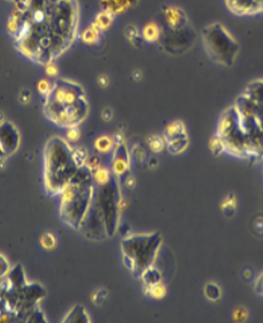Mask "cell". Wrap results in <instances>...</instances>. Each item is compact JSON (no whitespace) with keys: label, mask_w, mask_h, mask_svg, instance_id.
Here are the masks:
<instances>
[{"label":"cell","mask_w":263,"mask_h":323,"mask_svg":"<svg viewBox=\"0 0 263 323\" xmlns=\"http://www.w3.org/2000/svg\"><path fill=\"white\" fill-rule=\"evenodd\" d=\"M88 110L90 106L83 88L72 81L61 80L46 96V115L59 127H77L85 120Z\"/></svg>","instance_id":"cell-1"},{"label":"cell","mask_w":263,"mask_h":323,"mask_svg":"<svg viewBox=\"0 0 263 323\" xmlns=\"http://www.w3.org/2000/svg\"><path fill=\"white\" fill-rule=\"evenodd\" d=\"M96 185L92 173L86 167L78 172L62 188L59 214L61 218L74 230H79L90 210L95 196Z\"/></svg>","instance_id":"cell-2"},{"label":"cell","mask_w":263,"mask_h":323,"mask_svg":"<svg viewBox=\"0 0 263 323\" xmlns=\"http://www.w3.org/2000/svg\"><path fill=\"white\" fill-rule=\"evenodd\" d=\"M44 162L46 186L50 193H61L62 188L79 169L74 162L73 149L70 147L68 140L61 136H53L47 141Z\"/></svg>","instance_id":"cell-3"},{"label":"cell","mask_w":263,"mask_h":323,"mask_svg":"<svg viewBox=\"0 0 263 323\" xmlns=\"http://www.w3.org/2000/svg\"><path fill=\"white\" fill-rule=\"evenodd\" d=\"M163 236L159 232L129 234L121 241L122 263L127 270L140 276L146 268L155 263L159 255Z\"/></svg>","instance_id":"cell-4"},{"label":"cell","mask_w":263,"mask_h":323,"mask_svg":"<svg viewBox=\"0 0 263 323\" xmlns=\"http://www.w3.org/2000/svg\"><path fill=\"white\" fill-rule=\"evenodd\" d=\"M202 39L208 56L222 66H233L239 53V44L229 30L219 23L205 27Z\"/></svg>","instance_id":"cell-5"},{"label":"cell","mask_w":263,"mask_h":323,"mask_svg":"<svg viewBox=\"0 0 263 323\" xmlns=\"http://www.w3.org/2000/svg\"><path fill=\"white\" fill-rule=\"evenodd\" d=\"M123 202L125 201L119 188V179L115 176L108 183L96 186L95 188L94 205L105 221L108 238H112L119 229L120 215L125 207Z\"/></svg>","instance_id":"cell-6"},{"label":"cell","mask_w":263,"mask_h":323,"mask_svg":"<svg viewBox=\"0 0 263 323\" xmlns=\"http://www.w3.org/2000/svg\"><path fill=\"white\" fill-rule=\"evenodd\" d=\"M21 134L10 121H3L0 124V148L5 156H10L19 148Z\"/></svg>","instance_id":"cell-7"},{"label":"cell","mask_w":263,"mask_h":323,"mask_svg":"<svg viewBox=\"0 0 263 323\" xmlns=\"http://www.w3.org/2000/svg\"><path fill=\"white\" fill-rule=\"evenodd\" d=\"M130 170V152L126 147V143L119 144L114 149V157H112L111 172L117 179L122 178Z\"/></svg>","instance_id":"cell-8"},{"label":"cell","mask_w":263,"mask_h":323,"mask_svg":"<svg viewBox=\"0 0 263 323\" xmlns=\"http://www.w3.org/2000/svg\"><path fill=\"white\" fill-rule=\"evenodd\" d=\"M224 3L229 12L239 17L255 15L263 12V6L260 0H224Z\"/></svg>","instance_id":"cell-9"},{"label":"cell","mask_w":263,"mask_h":323,"mask_svg":"<svg viewBox=\"0 0 263 323\" xmlns=\"http://www.w3.org/2000/svg\"><path fill=\"white\" fill-rule=\"evenodd\" d=\"M164 19L171 30H183L188 24L187 14L179 6H167V8H165Z\"/></svg>","instance_id":"cell-10"},{"label":"cell","mask_w":263,"mask_h":323,"mask_svg":"<svg viewBox=\"0 0 263 323\" xmlns=\"http://www.w3.org/2000/svg\"><path fill=\"white\" fill-rule=\"evenodd\" d=\"M138 3L139 0H99L101 8L103 10L112 13L115 17L127 12L129 9L134 8Z\"/></svg>","instance_id":"cell-11"},{"label":"cell","mask_w":263,"mask_h":323,"mask_svg":"<svg viewBox=\"0 0 263 323\" xmlns=\"http://www.w3.org/2000/svg\"><path fill=\"white\" fill-rule=\"evenodd\" d=\"M114 19H115V15L112 14V13L107 12V10H103L102 9V10L95 17L92 26H94L95 28H97L101 33L106 32V30L111 28L112 23H114Z\"/></svg>","instance_id":"cell-12"},{"label":"cell","mask_w":263,"mask_h":323,"mask_svg":"<svg viewBox=\"0 0 263 323\" xmlns=\"http://www.w3.org/2000/svg\"><path fill=\"white\" fill-rule=\"evenodd\" d=\"M62 322L88 323V322H91V318H90V316H88V313H87V311H86L85 307L81 306V304H77V306H74L73 308L68 312L67 316L62 320Z\"/></svg>","instance_id":"cell-13"},{"label":"cell","mask_w":263,"mask_h":323,"mask_svg":"<svg viewBox=\"0 0 263 323\" xmlns=\"http://www.w3.org/2000/svg\"><path fill=\"white\" fill-rule=\"evenodd\" d=\"M139 278L143 280L145 287H150V285H154L156 284V283L163 282V274H161V271L159 270L158 268L154 267V265L146 268V269L140 274Z\"/></svg>","instance_id":"cell-14"},{"label":"cell","mask_w":263,"mask_h":323,"mask_svg":"<svg viewBox=\"0 0 263 323\" xmlns=\"http://www.w3.org/2000/svg\"><path fill=\"white\" fill-rule=\"evenodd\" d=\"M141 37L147 43H154L158 42L161 37V29L160 27L155 23V22H150V23L145 24L143 28L141 29Z\"/></svg>","instance_id":"cell-15"},{"label":"cell","mask_w":263,"mask_h":323,"mask_svg":"<svg viewBox=\"0 0 263 323\" xmlns=\"http://www.w3.org/2000/svg\"><path fill=\"white\" fill-rule=\"evenodd\" d=\"M167 143V148L171 154H180L183 153L185 149L189 145V138H188V134L184 135L176 136V138L169 139V140H165Z\"/></svg>","instance_id":"cell-16"},{"label":"cell","mask_w":263,"mask_h":323,"mask_svg":"<svg viewBox=\"0 0 263 323\" xmlns=\"http://www.w3.org/2000/svg\"><path fill=\"white\" fill-rule=\"evenodd\" d=\"M187 134V128H185V124L181 120H174L171 123H169L165 127L164 130V139L165 140H169V139L176 138V136L184 135Z\"/></svg>","instance_id":"cell-17"},{"label":"cell","mask_w":263,"mask_h":323,"mask_svg":"<svg viewBox=\"0 0 263 323\" xmlns=\"http://www.w3.org/2000/svg\"><path fill=\"white\" fill-rule=\"evenodd\" d=\"M94 147H95V149L98 152V153L107 154V153H111V152H114L116 144H115L114 136L101 135V136H98L96 140H95Z\"/></svg>","instance_id":"cell-18"},{"label":"cell","mask_w":263,"mask_h":323,"mask_svg":"<svg viewBox=\"0 0 263 323\" xmlns=\"http://www.w3.org/2000/svg\"><path fill=\"white\" fill-rule=\"evenodd\" d=\"M244 95L256 103L263 104V80H257V81L249 83L244 91Z\"/></svg>","instance_id":"cell-19"},{"label":"cell","mask_w":263,"mask_h":323,"mask_svg":"<svg viewBox=\"0 0 263 323\" xmlns=\"http://www.w3.org/2000/svg\"><path fill=\"white\" fill-rule=\"evenodd\" d=\"M143 292H145V294H146L147 297L151 298V299L160 300L163 299V298H165V296H167V288L164 283L160 282L154 285H150V287H145Z\"/></svg>","instance_id":"cell-20"},{"label":"cell","mask_w":263,"mask_h":323,"mask_svg":"<svg viewBox=\"0 0 263 323\" xmlns=\"http://www.w3.org/2000/svg\"><path fill=\"white\" fill-rule=\"evenodd\" d=\"M81 39H82L83 43L88 44V46H94V44L98 43L99 39H101V32L91 24L88 28H86L81 33Z\"/></svg>","instance_id":"cell-21"},{"label":"cell","mask_w":263,"mask_h":323,"mask_svg":"<svg viewBox=\"0 0 263 323\" xmlns=\"http://www.w3.org/2000/svg\"><path fill=\"white\" fill-rule=\"evenodd\" d=\"M220 210H222V212L227 217H232V216H233L236 210H237V198H236V196H234L233 193L228 194V196L223 200V202L220 203Z\"/></svg>","instance_id":"cell-22"},{"label":"cell","mask_w":263,"mask_h":323,"mask_svg":"<svg viewBox=\"0 0 263 323\" xmlns=\"http://www.w3.org/2000/svg\"><path fill=\"white\" fill-rule=\"evenodd\" d=\"M204 296L211 302H218L222 298V289L216 283L209 282L204 285Z\"/></svg>","instance_id":"cell-23"},{"label":"cell","mask_w":263,"mask_h":323,"mask_svg":"<svg viewBox=\"0 0 263 323\" xmlns=\"http://www.w3.org/2000/svg\"><path fill=\"white\" fill-rule=\"evenodd\" d=\"M92 177H94L95 185L102 186L110 182V181L114 178V174H112L111 170H108L107 168L99 167L95 173H92Z\"/></svg>","instance_id":"cell-24"},{"label":"cell","mask_w":263,"mask_h":323,"mask_svg":"<svg viewBox=\"0 0 263 323\" xmlns=\"http://www.w3.org/2000/svg\"><path fill=\"white\" fill-rule=\"evenodd\" d=\"M147 145L152 153H161L167 148L165 139L161 138L160 135H156V134L147 136Z\"/></svg>","instance_id":"cell-25"},{"label":"cell","mask_w":263,"mask_h":323,"mask_svg":"<svg viewBox=\"0 0 263 323\" xmlns=\"http://www.w3.org/2000/svg\"><path fill=\"white\" fill-rule=\"evenodd\" d=\"M125 35H126V38H127V41H129L132 46H135V47H139L138 41L145 42L143 39V37H141V33H140V30L138 29V27L132 26V24L129 27H126Z\"/></svg>","instance_id":"cell-26"},{"label":"cell","mask_w":263,"mask_h":323,"mask_svg":"<svg viewBox=\"0 0 263 323\" xmlns=\"http://www.w3.org/2000/svg\"><path fill=\"white\" fill-rule=\"evenodd\" d=\"M73 158L74 162H76V164L78 165V168H83L86 165V163H87L88 159L87 150L83 147L76 148V149H73Z\"/></svg>","instance_id":"cell-27"},{"label":"cell","mask_w":263,"mask_h":323,"mask_svg":"<svg viewBox=\"0 0 263 323\" xmlns=\"http://www.w3.org/2000/svg\"><path fill=\"white\" fill-rule=\"evenodd\" d=\"M209 150L212 152L213 156H219V154L224 153V145H223V141L219 136L216 135L209 140Z\"/></svg>","instance_id":"cell-28"},{"label":"cell","mask_w":263,"mask_h":323,"mask_svg":"<svg viewBox=\"0 0 263 323\" xmlns=\"http://www.w3.org/2000/svg\"><path fill=\"white\" fill-rule=\"evenodd\" d=\"M41 245L43 249L46 250H52L56 247L57 240L50 232H44L43 235L41 236Z\"/></svg>","instance_id":"cell-29"},{"label":"cell","mask_w":263,"mask_h":323,"mask_svg":"<svg viewBox=\"0 0 263 323\" xmlns=\"http://www.w3.org/2000/svg\"><path fill=\"white\" fill-rule=\"evenodd\" d=\"M106 298H107V291L106 289H99V291L94 292L92 296H91V300L96 306H101L106 300Z\"/></svg>","instance_id":"cell-30"},{"label":"cell","mask_w":263,"mask_h":323,"mask_svg":"<svg viewBox=\"0 0 263 323\" xmlns=\"http://www.w3.org/2000/svg\"><path fill=\"white\" fill-rule=\"evenodd\" d=\"M52 87L53 85L50 83V81H48V80L46 79L41 80V81H38V83H37V90H38L39 94L44 97L47 96V95L52 91Z\"/></svg>","instance_id":"cell-31"},{"label":"cell","mask_w":263,"mask_h":323,"mask_svg":"<svg viewBox=\"0 0 263 323\" xmlns=\"http://www.w3.org/2000/svg\"><path fill=\"white\" fill-rule=\"evenodd\" d=\"M248 318V311H247L244 307H238L233 311V316H232V320L236 321V322H243Z\"/></svg>","instance_id":"cell-32"},{"label":"cell","mask_w":263,"mask_h":323,"mask_svg":"<svg viewBox=\"0 0 263 323\" xmlns=\"http://www.w3.org/2000/svg\"><path fill=\"white\" fill-rule=\"evenodd\" d=\"M10 271V264H9V260L0 253V279H4L6 275Z\"/></svg>","instance_id":"cell-33"},{"label":"cell","mask_w":263,"mask_h":323,"mask_svg":"<svg viewBox=\"0 0 263 323\" xmlns=\"http://www.w3.org/2000/svg\"><path fill=\"white\" fill-rule=\"evenodd\" d=\"M85 167L90 170L91 173H95V172H96V170L101 167L98 157H88L87 163H86Z\"/></svg>","instance_id":"cell-34"},{"label":"cell","mask_w":263,"mask_h":323,"mask_svg":"<svg viewBox=\"0 0 263 323\" xmlns=\"http://www.w3.org/2000/svg\"><path fill=\"white\" fill-rule=\"evenodd\" d=\"M79 138H81V132L77 129V127L68 128L67 140L70 141V143H76V141L79 140Z\"/></svg>","instance_id":"cell-35"},{"label":"cell","mask_w":263,"mask_h":323,"mask_svg":"<svg viewBox=\"0 0 263 323\" xmlns=\"http://www.w3.org/2000/svg\"><path fill=\"white\" fill-rule=\"evenodd\" d=\"M13 3H14V9L19 10L22 13H28L29 10V0H13Z\"/></svg>","instance_id":"cell-36"},{"label":"cell","mask_w":263,"mask_h":323,"mask_svg":"<svg viewBox=\"0 0 263 323\" xmlns=\"http://www.w3.org/2000/svg\"><path fill=\"white\" fill-rule=\"evenodd\" d=\"M46 75L48 77H56L58 75V67H57L54 62H49L46 65Z\"/></svg>","instance_id":"cell-37"},{"label":"cell","mask_w":263,"mask_h":323,"mask_svg":"<svg viewBox=\"0 0 263 323\" xmlns=\"http://www.w3.org/2000/svg\"><path fill=\"white\" fill-rule=\"evenodd\" d=\"M255 291L258 296L263 297V271L256 278L255 280Z\"/></svg>","instance_id":"cell-38"},{"label":"cell","mask_w":263,"mask_h":323,"mask_svg":"<svg viewBox=\"0 0 263 323\" xmlns=\"http://www.w3.org/2000/svg\"><path fill=\"white\" fill-rule=\"evenodd\" d=\"M101 119L106 123H110V121L114 119V111H112L111 108H105V109L101 111Z\"/></svg>","instance_id":"cell-39"},{"label":"cell","mask_w":263,"mask_h":323,"mask_svg":"<svg viewBox=\"0 0 263 323\" xmlns=\"http://www.w3.org/2000/svg\"><path fill=\"white\" fill-rule=\"evenodd\" d=\"M132 154H134L135 158L138 159L139 162L143 161V159L146 158V154H145V150H143V148L140 147V145H136V147L134 148V150H132Z\"/></svg>","instance_id":"cell-40"},{"label":"cell","mask_w":263,"mask_h":323,"mask_svg":"<svg viewBox=\"0 0 263 323\" xmlns=\"http://www.w3.org/2000/svg\"><path fill=\"white\" fill-rule=\"evenodd\" d=\"M19 100H21L22 104L26 105V104H29L30 100H32V94H30L28 90H23V91H21V94H19Z\"/></svg>","instance_id":"cell-41"},{"label":"cell","mask_w":263,"mask_h":323,"mask_svg":"<svg viewBox=\"0 0 263 323\" xmlns=\"http://www.w3.org/2000/svg\"><path fill=\"white\" fill-rule=\"evenodd\" d=\"M97 83H98V86L101 88L108 87V85H110V77H108L107 75H101V76H98V79H97Z\"/></svg>","instance_id":"cell-42"},{"label":"cell","mask_w":263,"mask_h":323,"mask_svg":"<svg viewBox=\"0 0 263 323\" xmlns=\"http://www.w3.org/2000/svg\"><path fill=\"white\" fill-rule=\"evenodd\" d=\"M125 186L129 188V189H132V188L136 186V179H135L132 176H127L125 178Z\"/></svg>","instance_id":"cell-43"},{"label":"cell","mask_w":263,"mask_h":323,"mask_svg":"<svg viewBox=\"0 0 263 323\" xmlns=\"http://www.w3.org/2000/svg\"><path fill=\"white\" fill-rule=\"evenodd\" d=\"M242 275L246 280H251L252 278H253V273H252L251 269H244V270H243Z\"/></svg>","instance_id":"cell-44"},{"label":"cell","mask_w":263,"mask_h":323,"mask_svg":"<svg viewBox=\"0 0 263 323\" xmlns=\"http://www.w3.org/2000/svg\"><path fill=\"white\" fill-rule=\"evenodd\" d=\"M132 77H134V79L136 80V81H140L141 77H143V75H141L140 71L136 70V71H134V74H132Z\"/></svg>","instance_id":"cell-45"},{"label":"cell","mask_w":263,"mask_h":323,"mask_svg":"<svg viewBox=\"0 0 263 323\" xmlns=\"http://www.w3.org/2000/svg\"><path fill=\"white\" fill-rule=\"evenodd\" d=\"M256 231L257 232H263V223H258L256 222Z\"/></svg>","instance_id":"cell-46"},{"label":"cell","mask_w":263,"mask_h":323,"mask_svg":"<svg viewBox=\"0 0 263 323\" xmlns=\"http://www.w3.org/2000/svg\"><path fill=\"white\" fill-rule=\"evenodd\" d=\"M156 165H158V161H156V159H151V161L149 162L150 168H154V167H156Z\"/></svg>","instance_id":"cell-47"},{"label":"cell","mask_w":263,"mask_h":323,"mask_svg":"<svg viewBox=\"0 0 263 323\" xmlns=\"http://www.w3.org/2000/svg\"><path fill=\"white\" fill-rule=\"evenodd\" d=\"M5 154L3 153V150H1V148H0V162H4V158H5Z\"/></svg>","instance_id":"cell-48"},{"label":"cell","mask_w":263,"mask_h":323,"mask_svg":"<svg viewBox=\"0 0 263 323\" xmlns=\"http://www.w3.org/2000/svg\"><path fill=\"white\" fill-rule=\"evenodd\" d=\"M260 1H261V4H262V6H263V0H260Z\"/></svg>","instance_id":"cell-49"},{"label":"cell","mask_w":263,"mask_h":323,"mask_svg":"<svg viewBox=\"0 0 263 323\" xmlns=\"http://www.w3.org/2000/svg\"><path fill=\"white\" fill-rule=\"evenodd\" d=\"M8 1H13V0H8Z\"/></svg>","instance_id":"cell-50"}]
</instances>
